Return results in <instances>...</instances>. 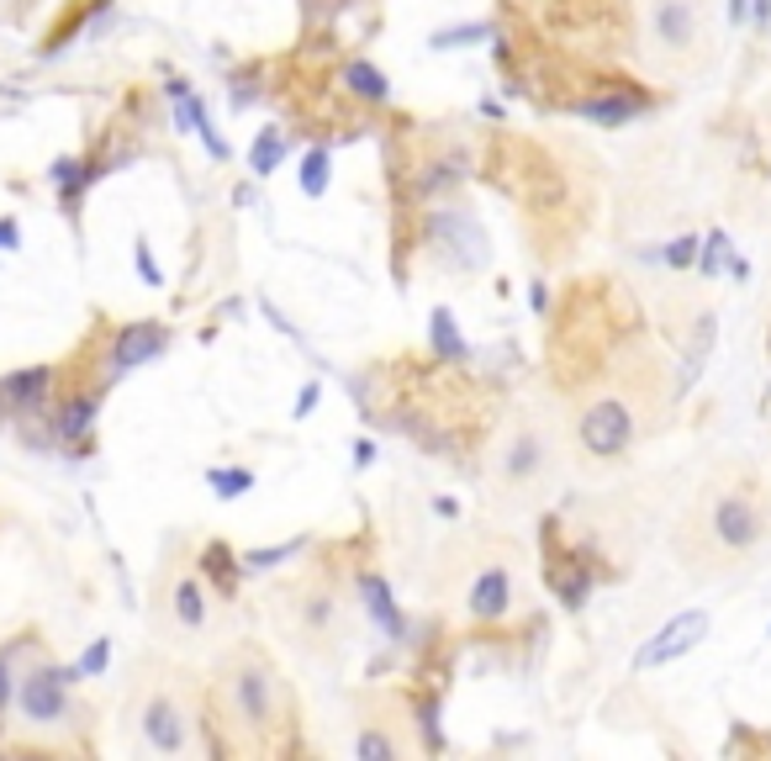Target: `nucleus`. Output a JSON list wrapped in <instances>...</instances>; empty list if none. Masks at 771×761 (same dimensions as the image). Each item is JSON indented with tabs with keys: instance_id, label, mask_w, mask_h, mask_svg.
Here are the masks:
<instances>
[{
	"instance_id": "f257e3e1",
	"label": "nucleus",
	"mask_w": 771,
	"mask_h": 761,
	"mask_svg": "<svg viewBox=\"0 0 771 761\" xmlns=\"http://www.w3.org/2000/svg\"><path fill=\"white\" fill-rule=\"evenodd\" d=\"M417 244L434 249L449 270L475 275L492 265V239L481 228V217L471 207H434V212L417 217Z\"/></svg>"
},
{
	"instance_id": "f03ea898",
	"label": "nucleus",
	"mask_w": 771,
	"mask_h": 761,
	"mask_svg": "<svg viewBox=\"0 0 771 761\" xmlns=\"http://www.w3.org/2000/svg\"><path fill=\"white\" fill-rule=\"evenodd\" d=\"M576 439H582V450L592 460H619L634 445V413H629V402L597 396L592 407L582 413V424H576Z\"/></svg>"
},
{
	"instance_id": "7ed1b4c3",
	"label": "nucleus",
	"mask_w": 771,
	"mask_h": 761,
	"mask_svg": "<svg viewBox=\"0 0 771 761\" xmlns=\"http://www.w3.org/2000/svg\"><path fill=\"white\" fill-rule=\"evenodd\" d=\"M709 639V613L703 609H687V613H671L660 630H655L640 650H634V661L629 667L634 671H655V667H671V661H682V656H692L698 645Z\"/></svg>"
},
{
	"instance_id": "20e7f679",
	"label": "nucleus",
	"mask_w": 771,
	"mask_h": 761,
	"mask_svg": "<svg viewBox=\"0 0 771 761\" xmlns=\"http://www.w3.org/2000/svg\"><path fill=\"white\" fill-rule=\"evenodd\" d=\"M69 667H32L16 677V708L27 725H59L69 714Z\"/></svg>"
},
{
	"instance_id": "39448f33",
	"label": "nucleus",
	"mask_w": 771,
	"mask_h": 761,
	"mask_svg": "<svg viewBox=\"0 0 771 761\" xmlns=\"http://www.w3.org/2000/svg\"><path fill=\"white\" fill-rule=\"evenodd\" d=\"M275 677L260 661H243V667L228 677V708L243 730H269L275 725Z\"/></svg>"
},
{
	"instance_id": "423d86ee",
	"label": "nucleus",
	"mask_w": 771,
	"mask_h": 761,
	"mask_svg": "<svg viewBox=\"0 0 771 761\" xmlns=\"http://www.w3.org/2000/svg\"><path fill=\"white\" fill-rule=\"evenodd\" d=\"M164 349H170V328H164V323H153V318L122 323L117 334L106 338V381H112V376H127V370H138V366H153Z\"/></svg>"
},
{
	"instance_id": "0eeeda50",
	"label": "nucleus",
	"mask_w": 771,
	"mask_h": 761,
	"mask_svg": "<svg viewBox=\"0 0 771 761\" xmlns=\"http://www.w3.org/2000/svg\"><path fill=\"white\" fill-rule=\"evenodd\" d=\"M761 534H767V518H761V508L745 497V492H729V497H718L713 503V540L724 550H756L761 545Z\"/></svg>"
},
{
	"instance_id": "6e6552de",
	"label": "nucleus",
	"mask_w": 771,
	"mask_h": 761,
	"mask_svg": "<svg viewBox=\"0 0 771 761\" xmlns=\"http://www.w3.org/2000/svg\"><path fill=\"white\" fill-rule=\"evenodd\" d=\"M54 381H59V370L54 366L11 370V376H0V407H11V413H22V418H37V413H48Z\"/></svg>"
},
{
	"instance_id": "1a4fd4ad",
	"label": "nucleus",
	"mask_w": 771,
	"mask_h": 761,
	"mask_svg": "<svg viewBox=\"0 0 771 761\" xmlns=\"http://www.w3.org/2000/svg\"><path fill=\"white\" fill-rule=\"evenodd\" d=\"M101 392H106V387H90V392H69L59 407L48 413V428H54V439H59V445H69V450H74V445H90V434H95V418H101Z\"/></svg>"
},
{
	"instance_id": "9d476101",
	"label": "nucleus",
	"mask_w": 771,
	"mask_h": 761,
	"mask_svg": "<svg viewBox=\"0 0 771 761\" xmlns=\"http://www.w3.org/2000/svg\"><path fill=\"white\" fill-rule=\"evenodd\" d=\"M355 592H359V603H365V613H370V624L381 630L391 645H407V613L396 609V598H391V581L376 577V572H359L355 577Z\"/></svg>"
},
{
	"instance_id": "9b49d317",
	"label": "nucleus",
	"mask_w": 771,
	"mask_h": 761,
	"mask_svg": "<svg viewBox=\"0 0 771 761\" xmlns=\"http://www.w3.org/2000/svg\"><path fill=\"white\" fill-rule=\"evenodd\" d=\"M106 175V164L95 159V153H64V159H54L48 164V185L59 191V207L64 212H74L80 207V196H85L90 185Z\"/></svg>"
},
{
	"instance_id": "f8f14e48",
	"label": "nucleus",
	"mask_w": 771,
	"mask_h": 761,
	"mask_svg": "<svg viewBox=\"0 0 771 761\" xmlns=\"http://www.w3.org/2000/svg\"><path fill=\"white\" fill-rule=\"evenodd\" d=\"M507 609H513V572L507 566H486L471 581V592H465V613L475 624H497V619H507Z\"/></svg>"
},
{
	"instance_id": "ddd939ff",
	"label": "nucleus",
	"mask_w": 771,
	"mask_h": 761,
	"mask_svg": "<svg viewBox=\"0 0 771 761\" xmlns=\"http://www.w3.org/2000/svg\"><path fill=\"white\" fill-rule=\"evenodd\" d=\"M582 123H597V127H629L640 123L651 112V95H634V91H608V95H582L571 106Z\"/></svg>"
},
{
	"instance_id": "4468645a",
	"label": "nucleus",
	"mask_w": 771,
	"mask_h": 761,
	"mask_svg": "<svg viewBox=\"0 0 771 761\" xmlns=\"http://www.w3.org/2000/svg\"><path fill=\"white\" fill-rule=\"evenodd\" d=\"M465 175H471V153H460V149L439 153V159L417 164L413 201H439V196H449V191H460V185H465Z\"/></svg>"
},
{
	"instance_id": "2eb2a0df",
	"label": "nucleus",
	"mask_w": 771,
	"mask_h": 761,
	"mask_svg": "<svg viewBox=\"0 0 771 761\" xmlns=\"http://www.w3.org/2000/svg\"><path fill=\"white\" fill-rule=\"evenodd\" d=\"M143 740H149L153 751H164V757L185 751V714H180V703L170 693H153L143 703Z\"/></svg>"
},
{
	"instance_id": "dca6fc26",
	"label": "nucleus",
	"mask_w": 771,
	"mask_h": 761,
	"mask_svg": "<svg viewBox=\"0 0 771 761\" xmlns=\"http://www.w3.org/2000/svg\"><path fill=\"white\" fill-rule=\"evenodd\" d=\"M651 27L671 54H682V48L698 43V5H692V0H655Z\"/></svg>"
},
{
	"instance_id": "f3484780",
	"label": "nucleus",
	"mask_w": 771,
	"mask_h": 761,
	"mask_svg": "<svg viewBox=\"0 0 771 761\" xmlns=\"http://www.w3.org/2000/svg\"><path fill=\"white\" fill-rule=\"evenodd\" d=\"M338 85H344V95L359 101V106H386V101H391V80H386L381 64H370V59L344 64V69H338Z\"/></svg>"
},
{
	"instance_id": "a211bd4d",
	"label": "nucleus",
	"mask_w": 771,
	"mask_h": 761,
	"mask_svg": "<svg viewBox=\"0 0 771 761\" xmlns=\"http://www.w3.org/2000/svg\"><path fill=\"white\" fill-rule=\"evenodd\" d=\"M428 349H434V360H445V366L471 360V338H465L460 318H454L449 307H434V312H428Z\"/></svg>"
},
{
	"instance_id": "6ab92c4d",
	"label": "nucleus",
	"mask_w": 771,
	"mask_h": 761,
	"mask_svg": "<svg viewBox=\"0 0 771 761\" xmlns=\"http://www.w3.org/2000/svg\"><path fill=\"white\" fill-rule=\"evenodd\" d=\"M544 456H550V445L539 439L534 428H523V434H513L503 450V476L507 482H534L539 471H544Z\"/></svg>"
},
{
	"instance_id": "aec40b11",
	"label": "nucleus",
	"mask_w": 771,
	"mask_h": 761,
	"mask_svg": "<svg viewBox=\"0 0 771 761\" xmlns=\"http://www.w3.org/2000/svg\"><path fill=\"white\" fill-rule=\"evenodd\" d=\"M196 566H202V577L211 581V592H222V598H233L238 592V577H243V555H233V545H222V540H207L202 555H196Z\"/></svg>"
},
{
	"instance_id": "412c9836",
	"label": "nucleus",
	"mask_w": 771,
	"mask_h": 761,
	"mask_svg": "<svg viewBox=\"0 0 771 761\" xmlns=\"http://www.w3.org/2000/svg\"><path fill=\"white\" fill-rule=\"evenodd\" d=\"M286 153H291V138H286V127L280 123H265L254 138H249V175L254 181H269L280 164H286Z\"/></svg>"
},
{
	"instance_id": "4be33fe9",
	"label": "nucleus",
	"mask_w": 771,
	"mask_h": 761,
	"mask_svg": "<svg viewBox=\"0 0 771 761\" xmlns=\"http://www.w3.org/2000/svg\"><path fill=\"white\" fill-rule=\"evenodd\" d=\"M550 577V592L561 598V609H587V598H592V587H597V577L587 572V561H565V566H550L544 572Z\"/></svg>"
},
{
	"instance_id": "5701e85b",
	"label": "nucleus",
	"mask_w": 771,
	"mask_h": 761,
	"mask_svg": "<svg viewBox=\"0 0 771 761\" xmlns=\"http://www.w3.org/2000/svg\"><path fill=\"white\" fill-rule=\"evenodd\" d=\"M297 185H301L307 201H323L327 191H333V149H327V143H312V149L301 153Z\"/></svg>"
},
{
	"instance_id": "b1692460",
	"label": "nucleus",
	"mask_w": 771,
	"mask_h": 761,
	"mask_svg": "<svg viewBox=\"0 0 771 761\" xmlns=\"http://www.w3.org/2000/svg\"><path fill=\"white\" fill-rule=\"evenodd\" d=\"M497 27L486 22V16H475V22H454V27H439L428 37V48L434 54H460V48H475V43H492Z\"/></svg>"
},
{
	"instance_id": "393cba45",
	"label": "nucleus",
	"mask_w": 771,
	"mask_h": 761,
	"mask_svg": "<svg viewBox=\"0 0 771 761\" xmlns=\"http://www.w3.org/2000/svg\"><path fill=\"white\" fill-rule=\"evenodd\" d=\"M312 545V534H297V540H280V545H260V550H243V572L254 577V572H275V566H286V561H297L301 550Z\"/></svg>"
},
{
	"instance_id": "a878e982",
	"label": "nucleus",
	"mask_w": 771,
	"mask_h": 761,
	"mask_svg": "<svg viewBox=\"0 0 771 761\" xmlns=\"http://www.w3.org/2000/svg\"><path fill=\"white\" fill-rule=\"evenodd\" d=\"M207 487L217 503H238L254 492V471L249 465H207Z\"/></svg>"
},
{
	"instance_id": "bb28decb",
	"label": "nucleus",
	"mask_w": 771,
	"mask_h": 761,
	"mask_svg": "<svg viewBox=\"0 0 771 761\" xmlns=\"http://www.w3.org/2000/svg\"><path fill=\"white\" fill-rule=\"evenodd\" d=\"M713 334H718V318L703 312V318H698V328H692V349H687V366H682V392H687V387H698L703 360H709V349H713Z\"/></svg>"
},
{
	"instance_id": "cd10ccee",
	"label": "nucleus",
	"mask_w": 771,
	"mask_h": 761,
	"mask_svg": "<svg viewBox=\"0 0 771 761\" xmlns=\"http://www.w3.org/2000/svg\"><path fill=\"white\" fill-rule=\"evenodd\" d=\"M175 619L185 630H202V624H207V587L196 577L175 581Z\"/></svg>"
},
{
	"instance_id": "c85d7f7f",
	"label": "nucleus",
	"mask_w": 771,
	"mask_h": 761,
	"mask_svg": "<svg viewBox=\"0 0 771 761\" xmlns=\"http://www.w3.org/2000/svg\"><path fill=\"white\" fill-rule=\"evenodd\" d=\"M106 667H112V639L95 635L85 650H80V656L69 661V682H90V677H106Z\"/></svg>"
},
{
	"instance_id": "c756f323",
	"label": "nucleus",
	"mask_w": 771,
	"mask_h": 761,
	"mask_svg": "<svg viewBox=\"0 0 771 761\" xmlns=\"http://www.w3.org/2000/svg\"><path fill=\"white\" fill-rule=\"evenodd\" d=\"M413 725L423 730V751H445V725H439V699L434 693H423V699L413 703Z\"/></svg>"
},
{
	"instance_id": "7c9ffc66",
	"label": "nucleus",
	"mask_w": 771,
	"mask_h": 761,
	"mask_svg": "<svg viewBox=\"0 0 771 761\" xmlns=\"http://www.w3.org/2000/svg\"><path fill=\"white\" fill-rule=\"evenodd\" d=\"M729 260H735V254H729V233L713 228L709 239H703V254H698V275H724Z\"/></svg>"
},
{
	"instance_id": "2f4dec72",
	"label": "nucleus",
	"mask_w": 771,
	"mask_h": 761,
	"mask_svg": "<svg viewBox=\"0 0 771 761\" xmlns=\"http://www.w3.org/2000/svg\"><path fill=\"white\" fill-rule=\"evenodd\" d=\"M698 254H703V239H698V233H682V239H671V244L660 249V265H671V270H698Z\"/></svg>"
},
{
	"instance_id": "473e14b6",
	"label": "nucleus",
	"mask_w": 771,
	"mask_h": 761,
	"mask_svg": "<svg viewBox=\"0 0 771 761\" xmlns=\"http://www.w3.org/2000/svg\"><path fill=\"white\" fill-rule=\"evenodd\" d=\"M355 757L359 761H391V757H396V740H391L386 730H359Z\"/></svg>"
},
{
	"instance_id": "72a5a7b5",
	"label": "nucleus",
	"mask_w": 771,
	"mask_h": 761,
	"mask_svg": "<svg viewBox=\"0 0 771 761\" xmlns=\"http://www.w3.org/2000/svg\"><path fill=\"white\" fill-rule=\"evenodd\" d=\"M133 265H138V280H143V286H153V291L164 286V270H159V260H153L149 239H138V244H133Z\"/></svg>"
},
{
	"instance_id": "f704fd0d",
	"label": "nucleus",
	"mask_w": 771,
	"mask_h": 761,
	"mask_svg": "<svg viewBox=\"0 0 771 761\" xmlns=\"http://www.w3.org/2000/svg\"><path fill=\"white\" fill-rule=\"evenodd\" d=\"M318 402H323V381H301L297 407H291V424H307V418L318 413Z\"/></svg>"
},
{
	"instance_id": "c9c22d12",
	"label": "nucleus",
	"mask_w": 771,
	"mask_h": 761,
	"mask_svg": "<svg viewBox=\"0 0 771 761\" xmlns=\"http://www.w3.org/2000/svg\"><path fill=\"white\" fill-rule=\"evenodd\" d=\"M196 138L207 143V153H211V159H217V164H228V159H233V143H228V138L217 132V123H211V117H207V123H202V127H196Z\"/></svg>"
},
{
	"instance_id": "e433bc0d",
	"label": "nucleus",
	"mask_w": 771,
	"mask_h": 761,
	"mask_svg": "<svg viewBox=\"0 0 771 761\" xmlns=\"http://www.w3.org/2000/svg\"><path fill=\"white\" fill-rule=\"evenodd\" d=\"M228 101H233V112H249V106L260 101V80H254V74H238L233 91H228Z\"/></svg>"
},
{
	"instance_id": "4c0bfd02",
	"label": "nucleus",
	"mask_w": 771,
	"mask_h": 761,
	"mask_svg": "<svg viewBox=\"0 0 771 761\" xmlns=\"http://www.w3.org/2000/svg\"><path fill=\"white\" fill-rule=\"evenodd\" d=\"M16 703V671H11V656L0 650V714Z\"/></svg>"
},
{
	"instance_id": "58836bf2",
	"label": "nucleus",
	"mask_w": 771,
	"mask_h": 761,
	"mask_svg": "<svg viewBox=\"0 0 771 761\" xmlns=\"http://www.w3.org/2000/svg\"><path fill=\"white\" fill-rule=\"evenodd\" d=\"M22 249V228H16V217H0V254H16Z\"/></svg>"
},
{
	"instance_id": "ea45409f",
	"label": "nucleus",
	"mask_w": 771,
	"mask_h": 761,
	"mask_svg": "<svg viewBox=\"0 0 771 761\" xmlns=\"http://www.w3.org/2000/svg\"><path fill=\"white\" fill-rule=\"evenodd\" d=\"M750 27L771 32V0H750Z\"/></svg>"
},
{
	"instance_id": "a19ab883",
	"label": "nucleus",
	"mask_w": 771,
	"mask_h": 761,
	"mask_svg": "<svg viewBox=\"0 0 771 761\" xmlns=\"http://www.w3.org/2000/svg\"><path fill=\"white\" fill-rule=\"evenodd\" d=\"M355 465H359V471H370V465H376V439H355Z\"/></svg>"
},
{
	"instance_id": "79ce46f5",
	"label": "nucleus",
	"mask_w": 771,
	"mask_h": 761,
	"mask_svg": "<svg viewBox=\"0 0 771 761\" xmlns=\"http://www.w3.org/2000/svg\"><path fill=\"white\" fill-rule=\"evenodd\" d=\"M529 307H534L539 318L550 312V286H544V280H534V286H529Z\"/></svg>"
},
{
	"instance_id": "37998d69",
	"label": "nucleus",
	"mask_w": 771,
	"mask_h": 761,
	"mask_svg": "<svg viewBox=\"0 0 771 761\" xmlns=\"http://www.w3.org/2000/svg\"><path fill=\"white\" fill-rule=\"evenodd\" d=\"M434 514L445 518V523H454V518H460V497H449V492L445 497H434Z\"/></svg>"
},
{
	"instance_id": "c03bdc74",
	"label": "nucleus",
	"mask_w": 771,
	"mask_h": 761,
	"mask_svg": "<svg viewBox=\"0 0 771 761\" xmlns=\"http://www.w3.org/2000/svg\"><path fill=\"white\" fill-rule=\"evenodd\" d=\"M481 117H492V123H503L507 117V106L497 101V95H481Z\"/></svg>"
},
{
	"instance_id": "a18cd8bd",
	"label": "nucleus",
	"mask_w": 771,
	"mask_h": 761,
	"mask_svg": "<svg viewBox=\"0 0 771 761\" xmlns=\"http://www.w3.org/2000/svg\"><path fill=\"white\" fill-rule=\"evenodd\" d=\"M307 619H312V630H323L327 619H333V609H327V598H318V603L307 609Z\"/></svg>"
},
{
	"instance_id": "49530a36",
	"label": "nucleus",
	"mask_w": 771,
	"mask_h": 761,
	"mask_svg": "<svg viewBox=\"0 0 771 761\" xmlns=\"http://www.w3.org/2000/svg\"><path fill=\"white\" fill-rule=\"evenodd\" d=\"M729 22H735V27L750 22V0H729Z\"/></svg>"
},
{
	"instance_id": "de8ad7c7",
	"label": "nucleus",
	"mask_w": 771,
	"mask_h": 761,
	"mask_svg": "<svg viewBox=\"0 0 771 761\" xmlns=\"http://www.w3.org/2000/svg\"><path fill=\"white\" fill-rule=\"evenodd\" d=\"M233 207H254V191L249 185H233Z\"/></svg>"
},
{
	"instance_id": "09e8293b",
	"label": "nucleus",
	"mask_w": 771,
	"mask_h": 761,
	"mask_svg": "<svg viewBox=\"0 0 771 761\" xmlns=\"http://www.w3.org/2000/svg\"><path fill=\"white\" fill-rule=\"evenodd\" d=\"M767 635H771V630H767Z\"/></svg>"
}]
</instances>
